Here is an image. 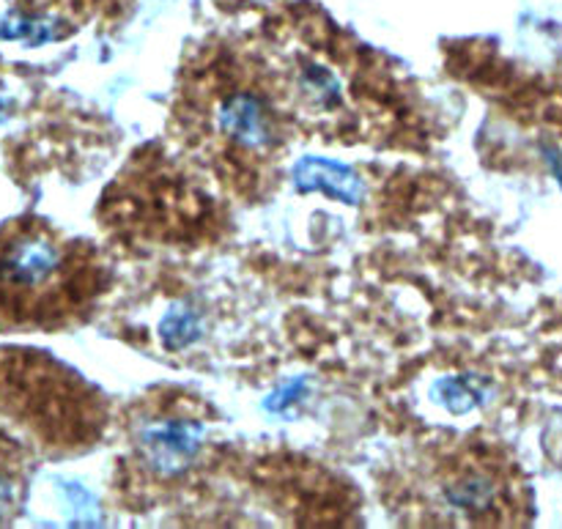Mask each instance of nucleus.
Returning <instances> with one entry per match:
<instances>
[{"label": "nucleus", "instance_id": "1", "mask_svg": "<svg viewBox=\"0 0 562 529\" xmlns=\"http://www.w3.org/2000/svg\"><path fill=\"white\" fill-rule=\"evenodd\" d=\"M66 252L42 228H20L0 239V311L27 318L64 291Z\"/></svg>", "mask_w": 562, "mask_h": 529}, {"label": "nucleus", "instance_id": "2", "mask_svg": "<svg viewBox=\"0 0 562 529\" xmlns=\"http://www.w3.org/2000/svg\"><path fill=\"white\" fill-rule=\"evenodd\" d=\"M220 130L247 151H261L272 143V126H269L263 102L252 93H231L220 104Z\"/></svg>", "mask_w": 562, "mask_h": 529}, {"label": "nucleus", "instance_id": "3", "mask_svg": "<svg viewBox=\"0 0 562 529\" xmlns=\"http://www.w3.org/2000/svg\"><path fill=\"white\" fill-rule=\"evenodd\" d=\"M198 444H201V437L192 423H157L143 434V450H146L148 464L162 475H173L181 466L190 464L192 455L198 453Z\"/></svg>", "mask_w": 562, "mask_h": 529}, {"label": "nucleus", "instance_id": "4", "mask_svg": "<svg viewBox=\"0 0 562 529\" xmlns=\"http://www.w3.org/2000/svg\"><path fill=\"white\" fill-rule=\"evenodd\" d=\"M294 181L302 192L322 190L344 203H357L362 198V181L346 165L329 162V159L305 157L294 170Z\"/></svg>", "mask_w": 562, "mask_h": 529}, {"label": "nucleus", "instance_id": "5", "mask_svg": "<svg viewBox=\"0 0 562 529\" xmlns=\"http://www.w3.org/2000/svg\"><path fill=\"white\" fill-rule=\"evenodd\" d=\"M445 494H448L450 505H456L459 510L467 514H486L494 508V499H497V486H494V477L488 472L481 470H464L453 477V481L445 483Z\"/></svg>", "mask_w": 562, "mask_h": 529}, {"label": "nucleus", "instance_id": "6", "mask_svg": "<svg viewBox=\"0 0 562 529\" xmlns=\"http://www.w3.org/2000/svg\"><path fill=\"white\" fill-rule=\"evenodd\" d=\"M0 38H20V42L42 44L53 38V25L44 20H31V16H11L0 22Z\"/></svg>", "mask_w": 562, "mask_h": 529}, {"label": "nucleus", "instance_id": "7", "mask_svg": "<svg viewBox=\"0 0 562 529\" xmlns=\"http://www.w3.org/2000/svg\"><path fill=\"white\" fill-rule=\"evenodd\" d=\"M439 390H442V401L453 412H467L477 404V395L467 393V387L461 379H450V382H445Z\"/></svg>", "mask_w": 562, "mask_h": 529}, {"label": "nucleus", "instance_id": "8", "mask_svg": "<svg viewBox=\"0 0 562 529\" xmlns=\"http://www.w3.org/2000/svg\"><path fill=\"white\" fill-rule=\"evenodd\" d=\"M5 503H9V486H5L3 475H0V505H5Z\"/></svg>", "mask_w": 562, "mask_h": 529}, {"label": "nucleus", "instance_id": "9", "mask_svg": "<svg viewBox=\"0 0 562 529\" xmlns=\"http://www.w3.org/2000/svg\"><path fill=\"white\" fill-rule=\"evenodd\" d=\"M0 119H3V102H0Z\"/></svg>", "mask_w": 562, "mask_h": 529}]
</instances>
